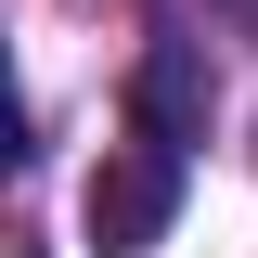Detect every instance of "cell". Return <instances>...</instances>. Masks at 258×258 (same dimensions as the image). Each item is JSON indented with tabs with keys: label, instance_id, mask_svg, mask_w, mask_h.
<instances>
[{
	"label": "cell",
	"instance_id": "6da1fadb",
	"mask_svg": "<svg viewBox=\"0 0 258 258\" xmlns=\"http://www.w3.org/2000/svg\"><path fill=\"white\" fill-rule=\"evenodd\" d=\"M168 220H181V142H155V129H142L129 155L91 168V245H103V258H142Z\"/></svg>",
	"mask_w": 258,
	"mask_h": 258
},
{
	"label": "cell",
	"instance_id": "7a4b0ae2",
	"mask_svg": "<svg viewBox=\"0 0 258 258\" xmlns=\"http://www.w3.org/2000/svg\"><path fill=\"white\" fill-rule=\"evenodd\" d=\"M207 103H220L207 39H194V26H155V52H142V78H129V116L155 129V142H207Z\"/></svg>",
	"mask_w": 258,
	"mask_h": 258
}]
</instances>
